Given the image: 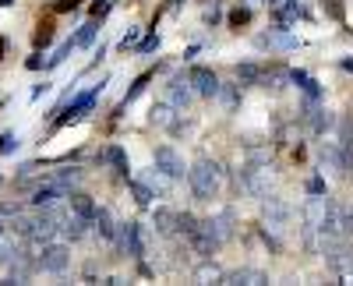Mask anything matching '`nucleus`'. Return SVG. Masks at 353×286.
Wrapping results in <instances>:
<instances>
[{
  "label": "nucleus",
  "mask_w": 353,
  "mask_h": 286,
  "mask_svg": "<svg viewBox=\"0 0 353 286\" xmlns=\"http://www.w3.org/2000/svg\"><path fill=\"white\" fill-rule=\"evenodd\" d=\"M188 184L198 202H212L223 187V166L216 159H198L194 166H188Z\"/></svg>",
  "instance_id": "obj_1"
},
{
  "label": "nucleus",
  "mask_w": 353,
  "mask_h": 286,
  "mask_svg": "<svg viewBox=\"0 0 353 286\" xmlns=\"http://www.w3.org/2000/svg\"><path fill=\"white\" fill-rule=\"evenodd\" d=\"M272 170L269 166H244V174H241V187L251 194V198H269L272 194Z\"/></svg>",
  "instance_id": "obj_2"
},
{
  "label": "nucleus",
  "mask_w": 353,
  "mask_h": 286,
  "mask_svg": "<svg viewBox=\"0 0 353 286\" xmlns=\"http://www.w3.org/2000/svg\"><path fill=\"white\" fill-rule=\"evenodd\" d=\"M36 265H39L43 272H57V276H61V272L71 265V251H68V244H53V241L39 244Z\"/></svg>",
  "instance_id": "obj_3"
},
{
  "label": "nucleus",
  "mask_w": 353,
  "mask_h": 286,
  "mask_svg": "<svg viewBox=\"0 0 353 286\" xmlns=\"http://www.w3.org/2000/svg\"><path fill=\"white\" fill-rule=\"evenodd\" d=\"M156 170H163V174L173 177V181H184V177H188L184 156L176 152L173 145H159V149H156Z\"/></svg>",
  "instance_id": "obj_4"
},
{
  "label": "nucleus",
  "mask_w": 353,
  "mask_h": 286,
  "mask_svg": "<svg viewBox=\"0 0 353 286\" xmlns=\"http://www.w3.org/2000/svg\"><path fill=\"white\" fill-rule=\"evenodd\" d=\"M261 219L269 223L272 230H286V226H290V219H293V209L283 202V198L269 194V198H265V205H261Z\"/></svg>",
  "instance_id": "obj_5"
},
{
  "label": "nucleus",
  "mask_w": 353,
  "mask_h": 286,
  "mask_svg": "<svg viewBox=\"0 0 353 286\" xmlns=\"http://www.w3.org/2000/svg\"><path fill=\"white\" fill-rule=\"evenodd\" d=\"M61 202H68V187H64L61 181L39 184V187L32 191V205H36V209H53V205H61Z\"/></svg>",
  "instance_id": "obj_6"
},
{
  "label": "nucleus",
  "mask_w": 353,
  "mask_h": 286,
  "mask_svg": "<svg viewBox=\"0 0 353 286\" xmlns=\"http://www.w3.org/2000/svg\"><path fill=\"white\" fill-rule=\"evenodd\" d=\"M191 85H194V92L201 96V99H216L219 96V78H216V71H209V68H191Z\"/></svg>",
  "instance_id": "obj_7"
},
{
  "label": "nucleus",
  "mask_w": 353,
  "mask_h": 286,
  "mask_svg": "<svg viewBox=\"0 0 353 286\" xmlns=\"http://www.w3.org/2000/svg\"><path fill=\"white\" fill-rule=\"evenodd\" d=\"M166 96H170V103H173V110H188L191 103H194V85H191V78H173L170 85H166Z\"/></svg>",
  "instance_id": "obj_8"
},
{
  "label": "nucleus",
  "mask_w": 353,
  "mask_h": 286,
  "mask_svg": "<svg viewBox=\"0 0 353 286\" xmlns=\"http://www.w3.org/2000/svg\"><path fill=\"white\" fill-rule=\"evenodd\" d=\"M117 241H121V247L131 254V258H141V254H145V241H141V226L138 223H121Z\"/></svg>",
  "instance_id": "obj_9"
},
{
  "label": "nucleus",
  "mask_w": 353,
  "mask_h": 286,
  "mask_svg": "<svg viewBox=\"0 0 353 286\" xmlns=\"http://www.w3.org/2000/svg\"><path fill=\"white\" fill-rule=\"evenodd\" d=\"M325 209H329V202L321 194H311L307 202H304V230H321V219H325Z\"/></svg>",
  "instance_id": "obj_10"
},
{
  "label": "nucleus",
  "mask_w": 353,
  "mask_h": 286,
  "mask_svg": "<svg viewBox=\"0 0 353 286\" xmlns=\"http://www.w3.org/2000/svg\"><path fill=\"white\" fill-rule=\"evenodd\" d=\"M223 283L226 286H261V283H269V276H265L261 269H251V265H244V269H233V272H223Z\"/></svg>",
  "instance_id": "obj_11"
},
{
  "label": "nucleus",
  "mask_w": 353,
  "mask_h": 286,
  "mask_svg": "<svg viewBox=\"0 0 353 286\" xmlns=\"http://www.w3.org/2000/svg\"><path fill=\"white\" fill-rule=\"evenodd\" d=\"M318 159H321V166H329V170H336V174H343L350 152L343 145H336V141H325V145L318 149Z\"/></svg>",
  "instance_id": "obj_12"
},
{
  "label": "nucleus",
  "mask_w": 353,
  "mask_h": 286,
  "mask_svg": "<svg viewBox=\"0 0 353 286\" xmlns=\"http://www.w3.org/2000/svg\"><path fill=\"white\" fill-rule=\"evenodd\" d=\"M233 223H237V216H233V209H223L219 216H212V219H205V226H209V230H212V237H216L219 244L233 237Z\"/></svg>",
  "instance_id": "obj_13"
},
{
  "label": "nucleus",
  "mask_w": 353,
  "mask_h": 286,
  "mask_svg": "<svg viewBox=\"0 0 353 286\" xmlns=\"http://www.w3.org/2000/svg\"><path fill=\"white\" fill-rule=\"evenodd\" d=\"M92 226H96V234H99L103 241H117V230H121V226L113 223V216H110L106 209H96V216H92Z\"/></svg>",
  "instance_id": "obj_14"
},
{
  "label": "nucleus",
  "mask_w": 353,
  "mask_h": 286,
  "mask_svg": "<svg viewBox=\"0 0 353 286\" xmlns=\"http://www.w3.org/2000/svg\"><path fill=\"white\" fill-rule=\"evenodd\" d=\"M191 279H194V283H201V286H205V283H223V269L209 258V262H201V265L191 272Z\"/></svg>",
  "instance_id": "obj_15"
},
{
  "label": "nucleus",
  "mask_w": 353,
  "mask_h": 286,
  "mask_svg": "<svg viewBox=\"0 0 353 286\" xmlns=\"http://www.w3.org/2000/svg\"><path fill=\"white\" fill-rule=\"evenodd\" d=\"M176 216H181V212H173V209H156V212H152L156 230H159V234H173V230H176Z\"/></svg>",
  "instance_id": "obj_16"
},
{
  "label": "nucleus",
  "mask_w": 353,
  "mask_h": 286,
  "mask_svg": "<svg viewBox=\"0 0 353 286\" xmlns=\"http://www.w3.org/2000/svg\"><path fill=\"white\" fill-rule=\"evenodd\" d=\"M68 205H71V212H78V216H85V219H92L96 216V205L88 202V194H68Z\"/></svg>",
  "instance_id": "obj_17"
},
{
  "label": "nucleus",
  "mask_w": 353,
  "mask_h": 286,
  "mask_svg": "<svg viewBox=\"0 0 353 286\" xmlns=\"http://www.w3.org/2000/svg\"><path fill=\"white\" fill-rule=\"evenodd\" d=\"M96 36H99V18L85 21V25L78 28V36H74V46H92V43H96Z\"/></svg>",
  "instance_id": "obj_18"
},
{
  "label": "nucleus",
  "mask_w": 353,
  "mask_h": 286,
  "mask_svg": "<svg viewBox=\"0 0 353 286\" xmlns=\"http://www.w3.org/2000/svg\"><path fill=\"white\" fill-rule=\"evenodd\" d=\"M290 81H293V85H301V89H304V92H307L311 99H318V96H321L318 81H314V78H311L307 71H293V74H290Z\"/></svg>",
  "instance_id": "obj_19"
},
{
  "label": "nucleus",
  "mask_w": 353,
  "mask_h": 286,
  "mask_svg": "<svg viewBox=\"0 0 353 286\" xmlns=\"http://www.w3.org/2000/svg\"><path fill=\"white\" fill-rule=\"evenodd\" d=\"M145 184H149L156 194H166V191H170V184H173V177H166L163 170H149V174H145Z\"/></svg>",
  "instance_id": "obj_20"
},
{
  "label": "nucleus",
  "mask_w": 353,
  "mask_h": 286,
  "mask_svg": "<svg viewBox=\"0 0 353 286\" xmlns=\"http://www.w3.org/2000/svg\"><path fill=\"white\" fill-rule=\"evenodd\" d=\"M307 121H311V131H314V134H325V131L332 127V113H329V110H311Z\"/></svg>",
  "instance_id": "obj_21"
},
{
  "label": "nucleus",
  "mask_w": 353,
  "mask_h": 286,
  "mask_svg": "<svg viewBox=\"0 0 353 286\" xmlns=\"http://www.w3.org/2000/svg\"><path fill=\"white\" fill-rule=\"evenodd\" d=\"M152 124L173 127V103H156V106H152Z\"/></svg>",
  "instance_id": "obj_22"
},
{
  "label": "nucleus",
  "mask_w": 353,
  "mask_h": 286,
  "mask_svg": "<svg viewBox=\"0 0 353 286\" xmlns=\"http://www.w3.org/2000/svg\"><path fill=\"white\" fill-rule=\"evenodd\" d=\"M92 103H96V92H85V96H78V99L68 106V117H71V121H74V117H81L85 110H92ZM68 117H64V121H68Z\"/></svg>",
  "instance_id": "obj_23"
},
{
  "label": "nucleus",
  "mask_w": 353,
  "mask_h": 286,
  "mask_svg": "<svg viewBox=\"0 0 353 286\" xmlns=\"http://www.w3.org/2000/svg\"><path fill=\"white\" fill-rule=\"evenodd\" d=\"M131 194H134L138 205H152V198H156V191L145 184V181H131Z\"/></svg>",
  "instance_id": "obj_24"
},
{
  "label": "nucleus",
  "mask_w": 353,
  "mask_h": 286,
  "mask_svg": "<svg viewBox=\"0 0 353 286\" xmlns=\"http://www.w3.org/2000/svg\"><path fill=\"white\" fill-rule=\"evenodd\" d=\"M258 43H261V46H276V50H290V46H297V39H293V36H279V32L261 36Z\"/></svg>",
  "instance_id": "obj_25"
},
{
  "label": "nucleus",
  "mask_w": 353,
  "mask_h": 286,
  "mask_svg": "<svg viewBox=\"0 0 353 286\" xmlns=\"http://www.w3.org/2000/svg\"><path fill=\"white\" fill-rule=\"evenodd\" d=\"M18 145H21V138H18L14 131H4V134H0V156L18 152Z\"/></svg>",
  "instance_id": "obj_26"
},
{
  "label": "nucleus",
  "mask_w": 353,
  "mask_h": 286,
  "mask_svg": "<svg viewBox=\"0 0 353 286\" xmlns=\"http://www.w3.org/2000/svg\"><path fill=\"white\" fill-rule=\"evenodd\" d=\"M237 78L251 85V81H261V78H265V71H261L258 64H241V68H237Z\"/></svg>",
  "instance_id": "obj_27"
},
{
  "label": "nucleus",
  "mask_w": 353,
  "mask_h": 286,
  "mask_svg": "<svg viewBox=\"0 0 353 286\" xmlns=\"http://www.w3.org/2000/svg\"><path fill=\"white\" fill-rule=\"evenodd\" d=\"M14 254H18V247L11 244V237H8V230H4V234H0V262H11Z\"/></svg>",
  "instance_id": "obj_28"
},
{
  "label": "nucleus",
  "mask_w": 353,
  "mask_h": 286,
  "mask_svg": "<svg viewBox=\"0 0 353 286\" xmlns=\"http://www.w3.org/2000/svg\"><path fill=\"white\" fill-rule=\"evenodd\" d=\"M71 46H74V39H71V43H64V46H61V50H57V53H53V57H50V61H46V68H57V64H61V61H64V57H68V53H71Z\"/></svg>",
  "instance_id": "obj_29"
},
{
  "label": "nucleus",
  "mask_w": 353,
  "mask_h": 286,
  "mask_svg": "<svg viewBox=\"0 0 353 286\" xmlns=\"http://www.w3.org/2000/svg\"><path fill=\"white\" fill-rule=\"evenodd\" d=\"M110 163L121 170V174H128V159H124V152L121 149H110Z\"/></svg>",
  "instance_id": "obj_30"
},
{
  "label": "nucleus",
  "mask_w": 353,
  "mask_h": 286,
  "mask_svg": "<svg viewBox=\"0 0 353 286\" xmlns=\"http://www.w3.org/2000/svg\"><path fill=\"white\" fill-rule=\"evenodd\" d=\"M110 8H113V0H96V4H92V18H106Z\"/></svg>",
  "instance_id": "obj_31"
},
{
  "label": "nucleus",
  "mask_w": 353,
  "mask_h": 286,
  "mask_svg": "<svg viewBox=\"0 0 353 286\" xmlns=\"http://www.w3.org/2000/svg\"><path fill=\"white\" fill-rule=\"evenodd\" d=\"M138 36H141V28H128V32H124V39H121V50L134 46V43H138Z\"/></svg>",
  "instance_id": "obj_32"
},
{
  "label": "nucleus",
  "mask_w": 353,
  "mask_h": 286,
  "mask_svg": "<svg viewBox=\"0 0 353 286\" xmlns=\"http://www.w3.org/2000/svg\"><path fill=\"white\" fill-rule=\"evenodd\" d=\"M219 96H223L226 106H237V89H219Z\"/></svg>",
  "instance_id": "obj_33"
},
{
  "label": "nucleus",
  "mask_w": 353,
  "mask_h": 286,
  "mask_svg": "<svg viewBox=\"0 0 353 286\" xmlns=\"http://www.w3.org/2000/svg\"><path fill=\"white\" fill-rule=\"evenodd\" d=\"M0 212H4V216H18L21 205H18V202H4V205H0Z\"/></svg>",
  "instance_id": "obj_34"
},
{
  "label": "nucleus",
  "mask_w": 353,
  "mask_h": 286,
  "mask_svg": "<svg viewBox=\"0 0 353 286\" xmlns=\"http://www.w3.org/2000/svg\"><path fill=\"white\" fill-rule=\"evenodd\" d=\"M307 191H311V194H325V181H311Z\"/></svg>",
  "instance_id": "obj_35"
},
{
  "label": "nucleus",
  "mask_w": 353,
  "mask_h": 286,
  "mask_svg": "<svg viewBox=\"0 0 353 286\" xmlns=\"http://www.w3.org/2000/svg\"><path fill=\"white\" fill-rule=\"evenodd\" d=\"M0 234H4V219H0Z\"/></svg>",
  "instance_id": "obj_36"
}]
</instances>
